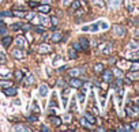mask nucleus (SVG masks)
Here are the masks:
<instances>
[{"mask_svg": "<svg viewBox=\"0 0 139 132\" xmlns=\"http://www.w3.org/2000/svg\"><path fill=\"white\" fill-rule=\"evenodd\" d=\"M12 56L15 57V59L21 60L25 57V53H23V51H22V48H15V49H12Z\"/></svg>", "mask_w": 139, "mask_h": 132, "instance_id": "2", "label": "nucleus"}, {"mask_svg": "<svg viewBox=\"0 0 139 132\" xmlns=\"http://www.w3.org/2000/svg\"><path fill=\"white\" fill-rule=\"evenodd\" d=\"M0 59H1V61H6V56L3 53H0Z\"/></svg>", "mask_w": 139, "mask_h": 132, "instance_id": "44", "label": "nucleus"}, {"mask_svg": "<svg viewBox=\"0 0 139 132\" xmlns=\"http://www.w3.org/2000/svg\"><path fill=\"white\" fill-rule=\"evenodd\" d=\"M93 4L98 6V7H104L105 3H104V0H93Z\"/></svg>", "mask_w": 139, "mask_h": 132, "instance_id": "31", "label": "nucleus"}, {"mask_svg": "<svg viewBox=\"0 0 139 132\" xmlns=\"http://www.w3.org/2000/svg\"><path fill=\"white\" fill-rule=\"evenodd\" d=\"M102 78H104L105 82H110L112 80V71H105L104 75H102Z\"/></svg>", "mask_w": 139, "mask_h": 132, "instance_id": "15", "label": "nucleus"}, {"mask_svg": "<svg viewBox=\"0 0 139 132\" xmlns=\"http://www.w3.org/2000/svg\"><path fill=\"white\" fill-rule=\"evenodd\" d=\"M139 78V75H138V72L135 71V72H131V74H128V79L130 80H135V79H138Z\"/></svg>", "mask_w": 139, "mask_h": 132, "instance_id": "25", "label": "nucleus"}, {"mask_svg": "<svg viewBox=\"0 0 139 132\" xmlns=\"http://www.w3.org/2000/svg\"><path fill=\"white\" fill-rule=\"evenodd\" d=\"M60 4L63 6V7H68V6L71 4V0H61V3Z\"/></svg>", "mask_w": 139, "mask_h": 132, "instance_id": "34", "label": "nucleus"}, {"mask_svg": "<svg viewBox=\"0 0 139 132\" xmlns=\"http://www.w3.org/2000/svg\"><path fill=\"white\" fill-rule=\"evenodd\" d=\"M68 94H70V90H64L61 93V97H63V106H67V101H68Z\"/></svg>", "mask_w": 139, "mask_h": 132, "instance_id": "11", "label": "nucleus"}, {"mask_svg": "<svg viewBox=\"0 0 139 132\" xmlns=\"http://www.w3.org/2000/svg\"><path fill=\"white\" fill-rule=\"evenodd\" d=\"M12 15L19 17V18H23V17H26V12L25 11H12Z\"/></svg>", "mask_w": 139, "mask_h": 132, "instance_id": "26", "label": "nucleus"}, {"mask_svg": "<svg viewBox=\"0 0 139 132\" xmlns=\"http://www.w3.org/2000/svg\"><path fill=\"white\" fill-rule=\"evenodd\" d=\"M79 44H80V46H82V49H87L89 45H90L87 38H79Z\"/></svg>", "mask_w": 139, "mask_h": 132, "instance_id": "12", "label": "nucleus"}, {"mask_svg": "<svg viewBox=\"0 0 139 132\" xmlns=\"http://www.w3.org/2000/svg\"><path fill=\"white\" fill-rule=\"evenodd\" d=\"M115 61H116V59H110V60H109V63H110V64H113Z\"/></svg>", "mask_w": 139, "mask_h": 132, "instance_id": "47", "label": "nucleus"}, {"mask_svg": "<svg viewBox=\"0 0 139 132\" xmlns=\"http://www.w3.org/2000/svg\"><path fill=\"white\" fill-rule=\"evenodd\" d=\"M115 75H116L117 78H121L123 76V72L120 71V69H115Z\"/></svg>", "mask_w": 139, "mask_h": 132, "instance_id": "39", "label": "nucleus"}, {"mask_svg": "<svg viewBox=\"0 0 139 132\" xmlns=\"http://www.w3.org/2000/svg\"><path fill=\"white\" fill-rule=\"evenodd\" d=\"M70 75H71L72 78H78L80 75V71L78 68H74V69H71V71H70Z\"/></svg>", "mask_w": 139, "mask_h": 132, "instance_id": "22", "label": "nucleus"}, {"mask_svg": "<svg viewBox=\"0 0 139 132\" xmlns=\"http://www.w3.org/2000/svg\"><path fill=\"white\" fill-rule=\"evenodd\" d=\"M121 4H123L121 0H109V1H108V7H109V8H112V10L119 8Z\"/></svg>", "mask_w": 139, "mask_h": 132, "instance_id": "5", "label": "nucleus"}, {"mask_svg": "<svg viewBox=\"0 0 139 132\" xmlns=\"http://www.w3.org/2000/svg\"><path fill=\"white\" fill-rule=\"evenodd\" d=\"M11 42H12V38H11V37H8V35H7V37H4V38H1V44H3V46H4V48H8Z\"/></svg>", "mask_w": 139, "mask_h": 132, "instance_id": "10", "label": "nucleus"}, {"mask_svg": "<svg viewBox=\"0 0 139 132\" xmlns=\"http://www.w3.org/2000/svg\"><path fill=\"white\" fill-rule=\"evenodd\" d=\"M46 94H48V86L41 85L40 86V95H41V97H45Z\"/></svg>", "mask_w": 139, "mask_h": 132, "instance_id": "13", "label": "nucleus"}, {"mask_svg": "<svg viewBox=\"0 0 139 132\" xmlns=\"http://www.w3.org/2000/svg\"><path fill=\"white\" fill-rule=\"evenodd\" d=\"M22 78H23L22 71H15V79H17V80H21Z\"/></svg>", "mask_w": 139, "mask_h": 132, "instance_id": "33", "label": "nucleus"}, {"mask_svg": "<svg viewBox=\"0 0 139 132\" xmlns=\"http://www.w3.org/2000/svg\"><path fill=\"white\" fill-rule=\"evenodd\" d=\"M134 110H135V112H138V113H139V108H138V106H134Z\"/></svg>", "mask_w": 139, "mask_h": 132, "instance_id": "48", "label": "nucleus"}, {"mask_svg": "<svg viewBox=\"0 0 139 132\" xmlns=\"http://www.w3.org/2000/svg\"><path fill=\"white\" fill-rule=\"evenodd\" d=\"M29 121H37V116H27Z\"/></svg>", "mask_w": 139, "mask_h": 132, "instance_id": "40", "label": "nucleus"}, {"mask_svg": "<svg viewBox=\"0 0 139 132\" xmlns=\"http://www.w3.org/2000/svg\"><path fill=\"white\" fill-rule=\"evenodd\" d=\"M121 85V79H117V80H116V86H120Z\"/></svg>", "mask_w": 139, "mask_h": 132, "instance_id": "45", "label": "nucleus"}, {"mask_svg": "<svg viewBox=\"0 0 139 132\" xmlns=\"http://www.w3.org/2000/svg\"><path fill=\"white\" fill-rule=\"evenodd\" d=\"M139 69V63H135L131 65V71H138Z\"/></svg>", "mask_w": 139, "mask_h": 132, "instance_id": "38", "label": "nucleus"}, {"mask_svg": "<svg viewBox=\"0 0 139 132\" xmlns=\"http://www.w3.org/2000/svg\"><path fill=\"white\" fill-rule=\"evenodd\" d=\"M11 27H12L14 31H18L19 29H22V23H19V22H18V23H14V25L11 26Z\"/></svg>", "mask_w": 139, "mask_h": 132, "instance_id": "32", "label": "nucleus"}, {"mask_svg": "<svg viewBox=\"0 0 139 132\" xmlns=\"http://www.w3.org/2000/svg\"><path fill=\"white\" fill-rule=\"evenodd\" d=\"M71 6H72V8L74 10H78L80 7V1L79 0H75V1H71Z\"/></svg>", "mask_w": 139, "mask_h": 132, "instance_id": "30", "label": "nucleus"}, {"mask_svg": "<svg viewBox=\"0 0 139 132\" xmlns=\"http://www.w3.org/2000/svg\"><path fill=\"white\" fill-rule=\"evenodd\" d=\"M0 86L1 87H10V86H12V82L11 80H0Z\"/></svg>", "mask_w": 139, "mask_h": 132, "instance_id": "23", "label": "nucleus"}, {"mask_svg": "<svg viewBox=\"0 0 139 132\" xmlns=\"http://www.w3.org/2000/svg\"><path fill=\"white\" fill-rule=\"evenodd\" d=\"M37 11L38 12H42V14H48L51 11V7L48 4H42V6H37Z\"/></svg>", "mask_w": 139, "mask_h": 132, "instance_id": "8", "label": "nucleus"}, {"mask_svg": "<svg viewBox=\"0 0 139 132\" xmlns=\"http://www.w3.org/2000/svg\"><path fill=\"white\" fill-rule=\"evenodd\" d=\"M80 124H82V125H85V127H90V125H91V124L89 123L86 119H82V120H80Z\"/></svg>", "mask_w": 139, "mask_h": 132, "instance_id": "36", "label": "nucleus"}, {"mask_svg": "<svg viewBox=\"0 0 139 132\" xmlns=\"http://www.w3.org/2000/svg\"><path fill=\"white\" fill-rule=\"evenodd\" d=\"M70 86L75 87V89H79V87L83 86V82L80 80V79H78V78H72L71 80H70Z\"/></svg>", "mask_w": 139, "mask_h": 132, "instance_id": "3", "label": "nucleus"}, {"mask_svg": "<svg viewBox=\"0 0 139 132\" xmlns=\"http://www.w3.org/2000/svg\"><path fill=\"white\" fill-rule=\"evenodd\" d=\"M131 125H132V129H138V128H139V123H136V121H135V123H132Z\"/></svg>", "mask_w": 139, "mask_h": 132, "instance_id": "43", "label": "nucleus"}, {"mask_svg": "<svg viewBox=\"0 0 139 132\" xmlns=\"http://www.w3.org/2000/svg\"><path fill=\"white\" fill-rule=\"evenodd\" d=\"M15 42H17L18 46H21V48H23V46L26 45V42H25V37H22V35H21V37H18V38L15 40Z\"/></svg>", "mask_w": 139, "mask_h": 132, "instance_id": "14", "label": "nucleus"}, {"mask_svg": "<svg viewBox=\"0 0 139 132\" xmlns=\"http://www.w3.org/2000/svg\"><path fill=\"white\" fill-rule=\"evenodd\" d=\"M98 29H100V26H98V22H97V23H93V25H89V26H85V27H82V31H90V33H96V31H98Z\"/></svg>", "mask_w": 139, "mask_h": 132, "instance_id": "1", "label": "nucleus"}, {"mask_svg": "<svg viewBox=\"0 0 139 132\" xmlns=\"http://www.w3.org/2000/svg\"><path fill=\"white\" fill-rule=\"evenodd\" d=\"M110 51H112V44H106L105 46H104V49H102V53L108 55V53H110Z\"/></svg>", "mask_w": 139, "mask_h": 132, "instance_id": "19", "label": "nucleus"}, {"mask_svg": "<svg viewBox=\"0 0 139 132\" xmlns=\"http://www.w3.org/2000/svg\"><path fill=\"white\" fill-rule=\"evenodd\" d=\"M135 56H136V57H139V51L136 52V53H135Z\"/></svg>", "mask_w": 139, "mask_h": 132, "instance_id": "49", "label": "nucleus"}, {"mask_svg": "<svg viewBox=\"0 0 139 132\" xmlns=\"http://www.w3.org/2000/svg\"><path fill=\"white\" fill-rule=\"evenodd\" d=\"M113 33L119 37H124L126 34V29L123 27V26H113Z\"/></svg>", "mask_w": 139, "mask_h": 132, "instance_id": "6", "label": "nucleus"}, {"mask_svg": "<svg viewBox=\"0 0 139 132\" xmlns=\"http://www.w3.org/2000/svg\"><path fill=\"white\" fill-rule=\"evenodd\" d=\"M51 51H52V48H51V45H48V44H41V45L38 46V52H40V53H42V55L49 53Z\"/></svg>", "mask_w": 139, "mask_h": 132, "instance_id": "4", "label": "nucleus"}, {"mask_svg": "<svg viewBox=\"0 0 139 132\" xmlns=\"http://www.w3.org/2000/svg\"><path fill=\"white\" fill-rule=\"evenodd\" d=\"M30 6H31V7H37V3H36V1H31V3H30Z\"/></svg>", "mask_w": 139, "mask_h": 132, "instance_id": "46", "label": "nucleus"}, {"mask_svg": "<svg viewBox=\"0 0 139 132\" xmlns=\"http://www.w3.org/2000/svg\"><path fill=\"white\" fill-rule=\"evenodd\" d=\"M85 119L87 120L90 124H94V123H96V119H94V116H93L91 113H85Z\"/></svg>", "mask_w": 139, "mask_h": 132, "instance_id": "16", "label": "nucleus"}, {"mask_svg": "<svg viewBox=\"0 0 139 132\" xmlns=\"http://www.w3.org/2000/svg\"><path fill=\"white\" fill-rule=\"evenodd\" d=\"M68 56H70V59H71V60H75V59H76V52H75V49H68Z\"/></svg>", "mask_w": 139, "mask_h": 132, "instance_id": "24", "label": "nucleus"}, {"mask_svg": "<svg viewBox=\"0 0 139 132\" xmlns=\"http://www.w3.org/2000/svg\"><path fill=\"white\" fill-rule=\"evenodd\" d=\"M40 21H41V23H42L44 26H48V25H49V22H51L46 17H40Z\"/></svg>", "mask_w": 139, "mask_h": 132, "instance_id": "28", "label": "nucleus"}, {"mask_svg": "<svg viewBox=\"0 0 139 132\" xmlns=\"http://www.w3.org/2000/svg\"><path fill=\"white\" fill-rule=\"evenodd\" d=\"M6 33H7V27L1 26V27H0V34H6Z\"/></svg>", "mask_w": 139, "mask_h": 132, "instance_id": "41", "label": "nucleus"}, {"mask_svg": "<svg viewBox=\"0 0 139 132\" xmlns=\"http://www.w3.org/2000/svg\"><path fill=\"white\" fill-rule=\"evenodd\" d=\"M94 71H96V74H101L102 71H104V65H102L101 63L96 64V67H94Z\"/></svg>", "mask_w": 139, "mask_h": 132, "instance_id": "20", "label": "nucleus"}, {"mask_svg": "<svg viewBox=\"0 0 139 132\" xmlns=\"http://www.w3.org/2000/svg\"><path fill=\"white\" fill-rule=\"evenodd\" d=\"M51 40L53 42H59L60 40H61V33H60V31H55V33L51 35Z\"/></svg>", "mask_w": 139, "mask_h": 132, "instance_id": "9", "label": "nucleus"}, {"mask_svg": "<svg viewBox=\"0 0 139 132\" xmlns=\"http://www.w3.org/2000/svg\"><path fill=\"white\" fill-rule=\"evenodd\" d=\"M4 93H6V95H8V97H15L18 93V90L15 89V87H12V86H10V87H6L4 89Z\"/></svg>", "mask_w": 139, "mask_h": 132, "instance_id": "7", "label": "nucleus"}, {"mask_svg": "<svg viewBox=\"0 0 139 132\" xmlns=\"http://www.w3.org/2000/svg\"><path fill=\"white\" fill-rule=\"evenodd\" d=\"M12 11H1L0 12V18H6V17H11Z\"/></svg>", "mask_w": 139, "mask_h": 132, "instance_id": "29", "label": "nucleus"}, {"mask_svg": "<svg viewBox=\"0 0 139 132\" xmlns=\"http://www.w3.org/2000/svg\"><path fill=\"white\" fill-rule=\"evenodd\" d=\"M72 48H74L75 51H83V49H82V46H80V44H79V42H75Z\"/></svg>", "mask_w": 139, "mask_h": 132, "instance_id": "37", "label": "nucleus"}, {"mask_svg": "<svg viewBox=\"0 0 139 132\" xmlns=\"http://www.w3.org/2000/svg\"><path fill=\"white\" fill-rule=\"evenodd\" d=\"M36 31H37V33H40V34H42V33H44V31H45V29H44V27H41V26H36Z\"/></svg>", "mask_w": 139, "mask_h": 132, "instance_id": "35", "label": "nucleus"}, {"mask_svg": "<svg viewBox=\"0 0 139 132\" xmlns=\"http://www.w3.org/2000/svg\"><path fill=\"white\" fill-rule=\"evenodd\" d=\"M98 26H100V29H102V30L108 29V23H106L105 21H100V22H98Z\"/></svg>", "mask_w": 139, "mask_h": 132, "instance_id": "27", "label": "nucleus"}, {"mask_svg": "<svg viewBox=\"0 0 139 132\" xmlns=\"http://www.w3.org/2000/svg\"><path fill=\"white\" fill-rule=\"evenodd\" d=\"M51 123L53 124V125H56V127H59L60 124H61V120H60L59 117H56V116H53V117H51Z\"/></svg>", "mask_w": 139, "mask_h": 132, "instance_id": "17", "label": "nucleus"}, {"mask_svg": "<svg viewBox=\"0 0 139 132\" xmlns=\"http://www.w3.org/2000/svg\"><path fill=\"white\" fill-rule=\"evenodd\" d=\"M33 18H34V14H26V19L27 21H31Z\"/></svg>", "mask_w": 139, "mask_h": 132, "instance_id": "42", "label": "nucleus"}, {"mask_svg": "<svg viewBox=\"0 0 139 132\" xmlns=\"http://www.w3.org/2000/svg\"><path fill=\"white\" fill-rule=\"evenodd\" d=\"M25 82H26V85H33V83H34V76L31 75V74H29V75L26 76Z\"/></svg>", "mask_w": 139, "mask_h": 132, "instance_id": "21", "label": "nucleus"}, {"mask_svg": "<svg viewBox=\"0 0 139 132\" xmlns=\"http://www.w3.org/2000/svg\"><path fill=\"white\" fill-rule=\"evenodd\" d=\"M128 49H130V51H138V49H139V44L132 41V42H130V45H128Z\"/></svg>", "mask_w": 139, "mask_h": 132, "instance_id": "18", "label": "nucleus"}]
</instances>
